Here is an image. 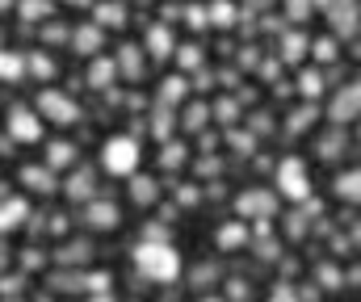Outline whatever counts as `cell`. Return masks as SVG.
<instances>
[{"label": "cell", "instance_id": "cell-25", "mask_svg": "<svg viewBox=\"0 0 361 302\" xmlns=\"http://www.w3.org/2000/svg\"><path fill=\"white\" fill-rule=\"evenodd\" d=\"M55 8V0H21V17L25 21H47Z\"/></svg>", "mask_w": 361, "mask_h": 302}, {"label": "cell", "instance_id": "cell-10", "mask_svg": "<svg viewBox=\"0 0 361 302\" xmlns=\"http://www.w3.org/2000/svg\"><path fill=\"white\" fill-rule=\"evenodd\" d=\"M21 185L34 189V194H55V189H59L55 172H51L47 164H30V168H21Z\"/></svg>", "mask_w": 361, "mask_h": 302}, {"label": "cell", "instance_id": "cell-1", "mask_svg": "<svg viewBox=\"0 0 361 302\" xmlns=\"http://www.w3.org/2000/svg\"><path fill=\"white\" fill-rule=\"evenodd\" d=\"M135 269H139L143 277H152V282H177L180 252L173 244H152V239H143V244L135 248Z\"/></svg>", "mask_w": 361, "mask_h": 302}, {"label": "cell", "instance_id": "cell-4", "mask_svg": "<svg viewBox=\"0 0 361 302\" xmlns=\"http://www.w3.org/2000/svg\"><path fill=\"white\" fill-rule=\"evenodd\" d=\"M38 113L51 118V122H59V126L80 122V105H76L72 97H63V93H55V89H47V93L38 97Z\"/></svg>", "mask_w": 361, "mask_h": 302}, {"label": "cell", "instance_id": "cell-38", "mask_svg": "<svg viewBox=\"0 0 361 302\" xmlns=\"http://www.w3.org/2000/svg\"><path fill=\"white\" fill-rule=\"evenodd\" d=\"M152 130H156V134H169V130H173V118H169V113H160V118H156V126H152Z\"/></svg>", "mask_w": 361, "mask_h": 302}, {"label": "cell", "instance_id": "cell-20", "mask_svg": "<svg viewBox=\"0 0 361 302\" xmlns=\"http://www.w3.org/2000/svg\"><path fill=\"white\" fill-rule=\"evenodd\" d=\"M235 21V4H227V0H214L210 8H206V25H219V30H227Z\"/></svg>", "mask_w": 361, "mask_h": 302}, {"label": "cell", "instance_id": "cell-31", "mask_svg": "<svg viewBox=\"0 0 361 302\" xmlns=\"http://www.w3.org/2000/svg\"><path fill=\"white\" fill-rule=\"evenodd\" d=\"M89 239H76V244H68V248H63V256H59V260H63V265H72V260H89Z\"/></svg>", "mask_w": 361, "mask_h": 302}, {"label": "cell", "instance_id": "cell-26", "mask_svg": "<svg viewBox=\"0 0 361 302\" xmlns=\"http://www.w3.org/2000/svg\"><path fill=\"white\" fill-rule=\"evenodd\" d=\"M298 93H302V97H319V93H324V76H319L315 68H307V72L298 76Z\"/></svg>", "mask_w": 361, "mask_h": 302}, {"label": "cell", "instance_id": "cell-18", "mask_svg": "<svg viewBox=\"0 0 361 302\" xmlns=\"http://www.w3.org/2000/svg\"><path fill=\"white\" fill-rule=\"evenodd\" d=\"M68 164H76V147H72V143H63V139H59V143H51V147H47V168L55 172V168H68Z\"/></svg>", "mask_w": 361, "mask_h": 302}, {"label": "cell", "instance_id": "cell-3", "mask_svg": "<svg viewBox=\"0 0 361 302\" xmlns=\"http://www.w3.org/2000/svg\"><path fill=\"white\" fill-rule=\"evenodd\" d=\"M277 194L290 198V201L311 198V172H307V164H302L298 156H290V160L277 164Z\"/></svg>", "mask_w": 361, "mask_h": 302}, {"label": "cell", "instance_id": "cell-6", "mask_svg": "<svg viewBox=\"0 0 361 302\" xmlns=\"http://www.w3.org/2000/svg\"><path fill=\"white\" fill-rule=\"evenodd\" d=\"M361 113V89L357 84H345L336 97H332V105H328V118L336 122V126H349V122H357Z\"/></svg>", "mask_w": 361, "mask_h": 302}, {"label": "cell", "instance_id": "cell-21", "mask_svg": "<svg viewBox=\"0 0 361 302\" xmlns=\"http://www.w3.org/2000/svg\"><path fill=\"white\" fill-rule=\"evenodd\" d=\"M118 63H122V72H126L130 80L143 76V51H139V46H122V51H118Z\"/></svg>", "mask_w": 361, "mask_h": 302}, {"label": "cell", "instance_id": "cell-17", "mask_svg": "<svg viewBox=\"0 0 361 302\" xmlns=\"http://www.w3.org/2000/svg\"><path fill=\"white\" fill-rule=\"evenodd\" d=\"M147 46H152V55H156V59H164V55H173V51H177L173 34H169L164 25H152V30H147Z\"/></svg>", "mask_w": 361, "mask_h": 302}, {"label": "cell", "instance_id": "cell-15", "mask_svg": "<svg viewBox=\"0 0 361 302\" xmlns=\"http://www.w3.org/2000/svg\"><path fill=\"white\" fill-rule=\"evenodd\" d=\"M72 46H76V55H97L101 51V30L97 25H76Z\"/></svg>", "mask_w": 361, "mask_h": 302}, {"label": "cell", "instance_id": "cell-30", "mask_svg": "<svg viewBox=\"0 0 361 302\" xmlns=\"http://www.w3.org/2000/svg\"><path fill=\"white\" fill-rule=\"evenodd\" d=\"M311 122H315V105H302V109H294V113H290V130H294V134H298V130H307Z\"/></svg>", "mask_w": 361, "mask_h": 302}, {"label": "cell", "instance_id": "cell-39", "mask_svg": "<svg viewBox=\"0 0 361 302\" xmlns=\"http://www.w3.org/2000/svg\"><path fill=\"white\" fill-rule=\"evenodd\" d=\"M92 302H114V298H109V294H101V298H92Z\"/></svg>", "mask_w": 361, "mask_h": 302}, {"label": "cell", "instance_id": "cell-19", "mask_svg": "<svg viewBox=\"0 0 361 302\" xmlns=\"http://www.w3.org/2000/svg\"><path fill=\"white\" fill-rule=\"evenodd\" d=\"M114 80H118V63H114V59H97L92 72H89V84L92 89H109Z\"/></svg>", "mask_w": 361, "mask_h": 302}, {"label": "cell", "instance_id": "cell-8", "mask_svg": "<svg viewBox=\"0 0 361 302\" xmlns=\"http://www.w3.org/2000/svg\"><path fill=\"white\" fill-rule=\"evenodd\" d=\"M85 222H89L92 231H118V222H122V210H118L114 201H89V210H85Z\"/></svg>", "mask_w": 361, "mask_h": 302}, {"label": "cell", "instance_id": "cell-12", "mask_svg": "<svg viewBox=\"0 0 361 302\" xmlns=\"http://www.w3.org/2000/svg\"><path fill=\"white\" fill-rule=\"evenodd\" d=\"M63 194H68L72 201H92V194H97V185H92V172H89V168L72 172V177H68V185H63Z\"/></svg>", "mask_w": 361, "mask_h": 302}, {"label": "cell", "instance_id": "cell-11", "mask_svg": "<svg viewBox=\"0 0 361 302\" xmlns=\"http://www.w3.org/2000/svg\"><path fill=\"white\" fill-rule=\"evenodd\" d=\"M25 218H30V206H25L21 198L0 201V235H4V231H17V227H21Z\"/></svg>", "mask_w": 361, "mask_h": 302}, {"label": "cell", "instance_id": "cell-7", "mask_svg": "<svg viewBox=\"0 0 361 302\" xmlns=\"http://www.w3.org/2000/svg\"><path fill=\"white\" fill-rule=\"evenodd\" d=\"M273 206H277V194H269V189H248V194L235 198L240 218H269Z\"/></svg>", "mask_w": 361, "mask_h": 302}, {"label": "cell", "instance_id": "cell-16", "mask_svg": "<svg viewBox=\"0 0 361 302\" xmlns=\"http://www.w3.org/2000/svg\"><path fill=\"white\" fill-rule=\"evenodd\" d=\"M21 76H25V59H21V51H0V80L17 84Z\"/></svg>", "mask_w": 361, "mask_h": 302}, {"label": "cell", "instance_id": "cell-13", "mask_svg": "<svg viewBox=\"0 0 361 302\" xmlns=\"http://www.w3.org/2000/svg\"><path fill=\"white\" fill-rule=\"evenodd\" d=\"M122 30L126 25V4L122 0H105V4H97V30Z\"/></svg>", "mask_w": 361, "mask_h": 302}, {"label": "cell", "instance_id": "cell-35", "mask_svg": "<svg viewBox=\"0 0 361 302\" xmlns=\"http://www.w3.org/2000/svg\"><path fill=\"white\" fill-rule=\"evenodd\" d=\"M286 4H290V17H294V21H302V17L311 13V0H286Z\"/></svg>", "mask_w": 361, "mask_h": 302}, {"label": "cell", "instance_id": "cell-14", "mask_svg": "<svg viewBox=\"0 0 361 302\" xmlns=\"http://www.w3.org/2000/svg\"><path fill=\"white\" fill-rule=\"evenodd\" d=\"M130 198H135V206H156V201H160V181L135 177V181H130Z\"/></svg>", "mask_w": 361, "mask_h": 302}, {"label": "cell", "instance_id": "cell-29", "mask_svg": "<svg viewBox=\"0 0 361 302\" xmlns=\"http://www.w3.org/2000/svg\"><path fill=\"white\" fill-rule=\"evenodd\" d=\"M177 59H180V68H202V46L185 42V46H177Z\"/></svg>", "mask_w": 361, "mask_h": 302}, {"label": "cell", "instance_id": "cell-23", "mask_svg": "<svg viewBox=\"0 0 361 302\" xmlns=\"http://www.w3.org/2000/svg\"><path fill=\"white\" fill-rule=\"evenodd\" d=\"M307 46H311V42H307L302 34H290V38L281 42V59H286V63H298V59L307 55Z\"/></svg>", "mask_w": 361, "mask_h": 302}, {"label": "cell", "instance_id": "cell-9", "mask_svg": "<svg viewBox=\"0 0 361 302\" xmlns=\"http://www.w3.org/2000/svg\"><path fill=\"white\" fill-rule=\"evenodd\" d=\"M332 30L336 34H345V38H353L357 34V0H332Z\"/></svg>", "mask_w": 361, "mask_h": 302}, {"label": "cell", "instance_id": "cell-34", "mask_svg": "<svg viewBox=\"0 0 361 302\" xmlns=\"http://www.w3.org/2000/svg\"><path fill=\"white\" fill-rule=\"evenodd\" d=\"M202 122H206V105H193V109L185 113V126H189V130H197Z\"/></svg>", "mask_w": 361, "mask_h": 302}, {"label": "cell", "instance_id": "cell-22", "mask_svg": "<svg viewBox=\"0 0 361 302\" xmlns=\"http://www.w3.org/2000/svg\"><path fill=\"white\" fill-rule=\"evenodd\" d=\"M244 239H248V231H244V218H240V222H227V227L219 231V248H223V252H231V248H240Z\"/></svg>", "mask_w": 361, "mask_h": 302}, {"label": "cell", "instance_id": "cell-28", "mask_svg": "<svg viewBox=\"0 0 361 302\" xmlns=\"http://www.w3.org/2000/svg\"><path fill=\"white\" fill-rule=\"evenodd\" d=\"M185 89H189V84H185V76H169V80H164V89H160L164 105H177V101L185 97Z\"/></svg>", "mask_w": 361, "mask_h": 302}, {"label": "cell", "instance_id": "cell-2", "mask_svg": "<svg viewBox=\"0 0 361 302\" xmlns=\"http://www.w3.org/2000/svg\"><path fill=\"white\" fill-rule=\"evenodd\" d=\"M139 160H143V147H139V139H130V134H114V139H105V147H101V168L114 172V177H130V172L139 168Z\"/></svg>", "mask_w": 361, "mask_h": 302}, {"label": "cell", "instance_id": "cell-24", "mask_svg": "<svg viewBox=\"0 0 361 302\" xmlns=\"http://www.w3.org/2000/svg\"><path fill=\"white\" fill-rule=\"evenodd\" d=\"M25 72H34L38 80H51V76H55V59L38 51V55H30V59H25Z\"/></svg>", "mask_w": 361, "mask_h": 302}, {"label": "cell", "instance_id": "cell-32", "mask_svg": "<svg viewBox=\"0 0 361 302\" xmlns=\"http://www.w3.org/2000/svg\"><path fill=\"white\" fill-rule=\"evenodd\" d=\"M311 55H315L319 63H332V59H336V38H319V42L311 46Z\"/></svg>", "mask_w": 361, "mask_h": 302}, {"label": "cell", "instance_id": "cell-27", "mask_svg": "<svg viewBox=\"0 0 361 302\" xmlns=\"http://www.w3.org/2000/svg\"><path fill=\"white\" fill-rule=\"evenodd\" d=\"M361 185V177L357 172H341V177H336V198H349V201H357V189Z\"/></svg>", "mask_w": 361, "mask_h": 302}, {"label": "cell", "instance_id": "cell-33", "mask_svg": "<svg viewBox=\"0 0 361 302\" xmlns=\"http://www.w3.org/2000/svg\"><path fill=\"white\" fill-rule=\"evenodd\" d=\"M185 151H189L185 143H169V147H164V156H160V160H164V168H180V164H185Z\"/></svg>", "mask_w": 361, "mask_h": 302}, {"label": "cell", "instance_id": "cell-36", "mask_svg": "<svg viewBox=\"0 0 361 302\" xmlns=\"http://www.w3.org/2000/svg\"><path fill=\"white\" fill-rule=\"evenodd\" d=\"M269 302H298V294H294V286H277L269 294Z\"/></svg>", "mask_w": 361, "mask_h": 302}, {"label": "cell", "instance_id": "cell-37", "mask_svg": "<svg viewBox=\"0 0 361 302\" xmlns=\"http://www.w3.org/2000/svg\"><path fill=\"white\" fill-rule=\"evenodd\" d=\"M319 156H324V160H336V156H341V139H336V134L324 139V151H319Z\"/></svg>", "mask_w": 361, "mask_h": 302}, {"label": "cell", "instance_id": "cell-5", "mask_svg": "<svg viewBox=\"0 0 361 302\" xmlns=\"http://www.w3.org/2000/svg\"><path fill=\"white\" fill-rule=\"evenodd\" d=\"M4 126H8V134H13L17 143H38V139H42V118H38L34 109H25V105L8 109Z\"/></svg>", "mask_w": 361, "mask_h": 302}]
</instances>
